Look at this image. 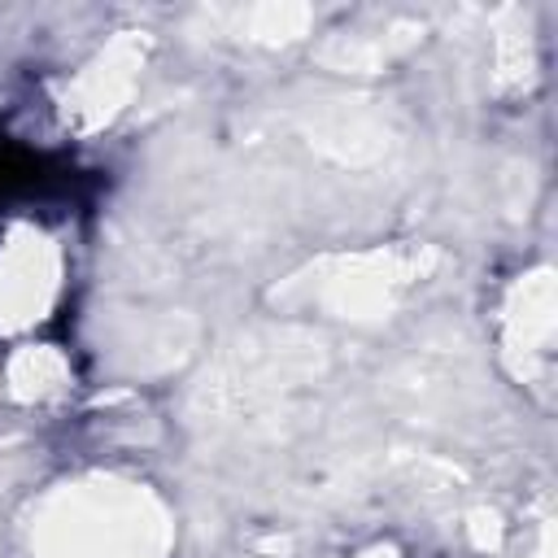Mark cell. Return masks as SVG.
I'll return each instance as SVG.
<instances>
[{
  "label": "cell",
  "instance_id": "cell-2",
  "mask_svg": "<svg viewBox=\"0 0 558 558\" xmlns=\"http://www.w3.org/2000/svg\"><path fill=\"white\" fill-rule=\"evenodd\" d=\"M135 78H140V48H135V39H113L109 48H100L78 70L74 100H65V113L83 131H96L118 109H126V96L135 92Z\"/></svg>",
  "mask_w": 558,
  "mask_h": 558
},
{
  "label": "cell",
  "instance_id": "cell-1",
  "mask_svg": "<svg viewBox=\"0 0 558 558\" xmlns=\"http://www.w3.org/2000/svg\"><path fill=\"white\" fill-rule=\"evenodd\" d=\"M70 257L52 227L17 218L0 235V336L31 340L61 305Z\"/></svg>",
  "mask_w": 558,
  "mask_h": 558
},
{
  "label": "cell",
  "instance_id": "cell-3",
  "mask_svg": "<svg viewBox=\"0 0 558 558\" xmlns=\"http://www.w3.org/2000/svg\"><path fill=\"white\" fill-rule=\"evenodd\" d=\"M554 296H549V275H519L501 305V349L519 366V375H536V366H549V340H554Z\"/></svg>",
  "mask_w": 558,
  "mask_h": 558
},
{
  "label": "cell",
  "instance_id": "cell-4",
  "mask_svg": "<svg viewBox=\"0 0 558 558\" xmlns=\"http://www.w3.org/2000/svg\"><path fill=\"white\" fill-rule=\"evenodd\" d=\"M0 384L22 405H52L74 388V362L52 340H17L0 362Z\"/></svg>",
  "mask_w": 558,
  "mask_h": 558
},
{
  "label": "cell",
  "instance_id": "cell-5",
  "mask_svg": "<svg viewBox=\"0 0 558 558\" xmlns=\"http://www.w3.org/2000/svg\"><path fill=\"white\" fill-rule=\"evenodd\" d=\"M357 558H397V554H392V545H371V549L357 554Z\"/></svg>",
  "mask_w": 558,
  "mask_h": 558
}]
</instances>
